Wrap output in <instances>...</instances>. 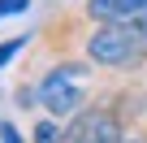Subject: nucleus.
<instances>
[{
  "mask_svg": "<svg viewBox=\"0 0 147 143\" xmlns=\"http://www.w3.org/2000/svg\"><path fill=\"white\" fill-rule=\"evenodd\" d=\"M143 108H147V91L143 87H108L78 117L65 121L61 143H125L130 130L138 126Z\"/></svg>",
  "mask_w": 147,
  "mask_h": 143,
  "instance_id": "1",
  "label": "nucleus"
},
{
  "mask_svg": "<svg viewBox=\"0 0 147 143\" xmlns=\"http://www.w3.org/2000/svg\"><path fill=\"white\" fill-rule=\"evenodd\" d=\"M35 96H39L43 113L56 117V121L78 117L100 96V87H95V65L87 56H61V61H52L43 69V78L35 83Z\"/></svg>",
  "mask_w": 147,
  "mask_h": 143,
  "instance_id": "2",
  "label": "nucleus"
},
{
  "mask_svg": "<svg viewBox=\"0 0 147 143\" xmlns=\"http://www.w3.org/2000/svg\"><path fill=\"white\" fill-rule=\"evenodd\" d=\"M82 56L95 69H113V74H143L147 69V35L138 26H95L82 39Z\"/></svg>",
  "mask_w": 147,
  "mask_h": 143,
  "instance_id": "3",
  "label": "nucleus"
},
{
  "mask_svg": "<svg viewBox=\"0 0 147 143\" xmlns=\"http://www.w3.org/2000/svg\"><path fill=\"white\" fill-rule=\"evenodd\" d=\"M82 13L95 26H134L147 13V0H87Z\"/></svg>",
  "mask_w": 147,
  "mask_h": 143,
  "instance_id": "4",
  "label": "nucleus"
},
{
  "mask_svg": "<svg viewBox=\"0 0 147 143\" xmlns=\"http://www.w3.org/2000/svg\"><path fill=\"white\" fill-rule=\"evenodd\" d=\"M61 134H65V121H56V117H43V121H35V130H30V143H61Z\"/></svg>",
  "mask_w": 147,
  "mask_h": 143,
  "instance_id": "5",
  "label": "nucleus"
},
{
  "mask_svg": "<svg viewBox=\"0 0 147 143\" xmlns=\"http://www.w3.org/2000/svg\"><path fill=\"white\" fill-rule=\"evenodd\" d=\"M22 48H26V39H22V35H13V39H5V43H0V65H9V61H13V56H18Z\"/></svg>",
  "mask_w": 147,
  "mask_h": 143,
  "instance_id": "6",
  "label": "nucleus"
},
{
  "mask_svg": "<svg viewBox=\"0 0 147 143\" xmlns=\"http://www.w3.org/2000/svg\"><path fill=\"white\" fill-rule=\"evenodd\" d=\"M0 143H26V139H22V130L13 121H0Z\"/></svg>",
  "mask_w": 147,
  "mask_h": 143,
  "instance_id": "7",
  "label": "nucleus"
},
{
  "mask_svg": "<svg viewBox=\"0 0 147 143\" xmlns=\"http://www.w3.org/2000/svg\"><path fill=\"white\" fill-rule=\"evenodd\" d=\"M22 9H30V0H0V18H13Z\"/></svg>",
  "mask_w": 147,
  "mask_h": 143,
  "instance_id": "8",
  "label": "nucleus"
},
{
  "mask_svg": "<svg viewBox=\"0 0 147 143\" xmlns=\"http://www.w3.org/2000/svg\"><path fill=\"white\" fill-rule=\"evenodd\" d=\"M125 143H147V121H143V126H134V130H130V139H125Z\"/></svg>",
  "mask_w": 147,
  "mask_h": 143,
  "instance_id": "9",
  "label": "nucleus"
},
{
  "mask_svg": "<svg viewBox=\"0 0 147 143\" xmlns=\"http://www.w3.org/2000/svg\"><path fill=\"white\" fill-rule=\"evenodd\" d=\"M134 26H138V30H143V35H147V13H143V18H138V22H134Z\"/></svg>",
  "mask_w": 147,
  "mask_h": 143,
  "instance_id": "10",
  "label": "nucleus"
}]
</instances>
